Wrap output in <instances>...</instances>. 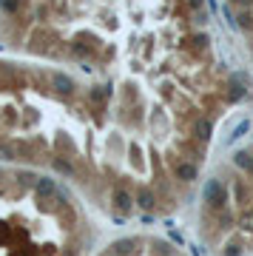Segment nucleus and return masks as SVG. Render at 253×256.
<instances>
[{"mask_svg": "<svg viewBox=\"0 0 253 256\" xmlns=\"http://www.w3.org/2000/svg\"><path fill=\"white\" fill-rule=\"evenodd\" d=\"M80 214L46 174L0 168V256H77Z\"/></svg>", "mask_w": 253, "mask_h": 256, "instance_id": "f257e3e1", "label": "nucleus"}, {"mask_svg": "<svg viewBox=\"0 0 253 256\" xmlns=\"http://www.w3.org/2000/svg\"><path fill=\"white\" fill-rule=\"evenodd\" d=\"M205 202H211L214 208H222V205L228 202V191L222 188L219 179H208V185H205Z\"/></svg>", "mask_w": 253, "mask_h": 256, "instance_id": "f03ea898", "label": "nucleus"}, {"mask_svg": "<svg viewBox=\"0 0 253 256\" xmlns=\"http://www.w3.org/2000/svg\"><path fill=\"white\" fill-rule=\"evenodd\" d=\"M236 3H245V0H236Z\"/></svg>", "mask_w": 253, "mask_h": 256, "instance_id": "20e7f679", "label": "nucleus"}, {"mask_svg": "<svg viewBox=\"0 0 253 256\" xmlns=\"http://www.w3.org/2000/svg\"><path fill=\"white\" fill-rule=\"evenodd\" d=\"M188 6L191 9H202V0H188Z\"/></svg>", "mask_w": 253, "mask_h": 256, "instance_id": "7ed1b4c3", "label": "nucleus"}]
</instances>
